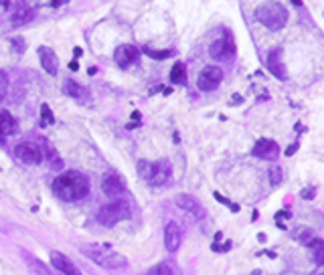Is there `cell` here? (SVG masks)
I'll return each instance as SVG.
<instances>
[{
	"mask_svg": "<svg viewBox=\"0 0 324 275\" xmlns=\"http://www.w3.org/2000/svg\"><path fill=\"white\" fill-rule=\"evenodd\" d=\"M53 192L65 202H77L89 194V180L77 170H67L53 180Z\"/></svg>",
	"mask_w": 324,
	"mask_h": 275,
	"instance_id": "obj_1",
	"label": "cell"
},
{
	"mask_svg": "<svg viewBox=\"0 0 324 275\" xmlns=\"http://www.w3.org/2000/svg\"><path fill=\"white\" fill-rule=\"evenodd\" d=\"M81 253L87 259H91L95 265H100L108 271H118V269H124L128 265V259L124 255L116 253L114 249H110L106 245H98V243L85 245V247H81Z\"/></svg>",
	"mask_w": 324,
	"mask_h": 275,
	"instance_id": "obj_2",
	"label": "cell"
},
{
	"mask_svg": "<svg viewBox=\"0 0 324 275\" xmlns=\"http://www.w3.org/2000/svg\"><path fill=\"white\" fill-rule=\"evenodd\" d=\"M136 172L146 184H150L154 188L166 186L172 178V166H170L168 160H156V162L140 160L138 166H136Z\"/></svg>",
	"mask_w": 324,
	"mask_h": 275,
	"instance_id": "obj_3",
	"label": "cell"
},
{
	"mask_svg": "<svg viewBox=\"0 0 324 275\" xmlns=\"http://www.w3.org/2000/svg\"><path fill=\"white\" fill-rule=\"evenodd\" d=\"M288 8L278 0H268L255 8V18L270 30H282L288 24Z\"/></svg>",
	"mask_w": 324,
	"mask_h": 275,
	"instance_id": "obj_4",
	"label": "cell"
},
{
	"mask_svg": "<svg viewBox=\"0 0 324 275\" xmlns=\"http://www.w3.org/2000/svg\"><path fill=\"white\" fill-rule=\"evenodd\" d=\"M128 217H130V211H128V202H124V200H114V202L102 207L98 213V221L104 227H114Z\"/></svg>",
	"mask_w": 324,
	"mask_h": 275,
	"instance_id": "obj_5",
	"label": "cell"
},
{
	"mask_svg": "<svg viewBox=\"0 0 324 275\" xmlns=\"http://www.w3.org/2000/svg\"><path fill=\"white\" fill-rule=\"evenodd\" d=\"M235 53H237V47H235V43H233L231 35H225V37L217 39V41H215V43H211V47H209V55H211V59L221 61V63L231 61V59L235 57Z\"/></svg>",
	"mask_w": 324,
	"mask_h": 275,
	"instance_id": "obj_6",
	"label": "cell"
},
{
	"mask_svg": "<svg viewBox=\"0 0 324 275\" xmlns=\"http://www.w3.org/2000/svg\"><path fill=\"white\" fill-rule=\"evenodd\" d=\"M223 81V71L221 67L217 65H209L205 67L201 73H199V79H197V87L201 91H215Z\"/></svg>",
	"mask_w": 324,
	"mask_h": 275,
	"instance_id": "obj_7",
	"label": "cell"
},
{
	"mask_svg": "<svg viewBox=\"0 0 324 275\" xmlns=\"http://www.w3.org/2000/svg\"><path fill=\"white\" fill-rule=\"evenodd\" d=\"M14 156L22 162V164H28V166H37L41 164L43 160V152L37 144L33 142H20L16 148H14Z\"/></svg>",
	"mask_w": 324,
	"mask_h": 275,
	"instance_id": "obj_8",
	"label": "cell"
},
{
	"mask_svg": "<svg viewBox=\"0 0 324 275\" xmlns=\"http://www.w3.org/2000/svg\"><path fill=\"white\" fill-rule=\"evenodd\" d=\"M102 190H104L106 196L118 198V196L126 190V184H124V180H122L116 172H106L104 178H102Z\"/></svg>",
	"mask_w": 324,
	"mask_h": 275,
	"instance_id": "obj_9",
	"label": "cell"
},
{
	"mask_svg": "<svg viewBox=\"0 0 324 275\" xmlns=\"http://www.w3.org/2000/svg\"><path fill=\"white\" fill-rule=\"evenodd\" d=\"M174 202H176V207L180 209V211H184V213H188L190 217H195V219H203L205 217V209H203V204L192 196V194H178L176 198H174Z\"/></svg>",
	"mask_w": 324,
	"mask_h": 275,
	"instance_id": "obj_10",
	"label": "cell"
},
{
	"mask_svg": "<svg viewBox=\"0 0 324 275\" xmlns=\"http://www.w3.org/2000/svg\"><path fill=\"white\" fill-rule=\"evenodd\" d=\"M278 144L274 142V140H268V138H262V140H257L255 142V146H253V150H251V154L255 156V158H264V160H276L278 158Z\"/></svg>",
	"mask_w": 324,
	"mask_h": 275,
	"instance_id": "obj_11",
	"label": "cell"
},
{
	"mask_svg": "<svg viewBox=\"0 0 324 275\" xmlns=\"http://www.w3.org/2000/svg\"><path fill=\"white\" fill-rule=\"evenodd\" d=\"M268 69H270V73H272L276 79H280V81H286V79H288V71H286L284 63H282V49H274V51L268 55Z\"/></svg>",
	"mask_w": 324,
	"mask_h": 275,
	"instance_id": "obj_12",
	"label": "cell"
},
{
	"mask_svg": "<svg viewBox=\"0 0 324 275\" xmlns=\"http://www.w3.org/2000/svg\"><path fill=\"white\" fill-rule=\"evenodd\" d=\"M138 57H140V49L134 47V45H120V47L114 51V59H116V63L122 65V67H126V65H130V63L138 61Z\"/></svg>",
	"mask_w": 324,
	"mask_h": 275,
	"instance_id": "obj_13",
	"label": "cell"
},
{
	"mask_svg": "<svg viewBox=\"0 0 324 275\" xmlns=\"http://www.w3.org/2000/svg\"><path fill=\"white\" fill-rule=\"evenodd\" d=\"M39 61L43 65V69L49 73V75H57L59 71V59L55 55V51L51 47H39Z\"/></svg>",
	"mask_w": 324,
	"mask_h": 275,
	"instance_id": "obj_14",
	"label": "cell"
},
{
	"mask_svg": "<svg viewBox=\"0 0 324 275\" xmlns=\"http://www.w3.org/2000/svg\"><path fill=\"white\" fill-rule=\"evenodd\" d=\"M51 263L55 265V269H59V273L81 275V271L77 269V265H75L67 255H63V253H59V251H53V253H51Z\"/></svg>",
	"mask_w": 324,
	"mask_h": 275,
	"instance_id": "obj_15",
	"label": "cell"
},
{
	"mask_svg": "<svg viewBox=\"0 0 324 275\" xmlns=\"http://www.w3.org/2000/svg\"><path fill=\"white\" fill-rule=\"evenodd\" d=\"M164 247L170 253H174L180 247V227L174 221H170L164 229Z\"/></svg>",
	"mask_w": 324,
	"mask_h": 275,
	"instance_id": "obj_16",
	"label": "cell"
},
{
	"mask_svg": "<svg viewBox=\"0 0 324 275\" xmlns=\"http://www.w3.org/2000/svg\"><path fill=\"white\" fill-rule=\"evenodd\" d=\"M33 16H35V12H33V8H30V6H26V4H18V6L14 8V12H12V16H10V24H12L14 28L24 26V24H28V22L33 20Z\"/></svg>",
	"mask_w": 324,
	"mask_h": 275,
	"instance_id": "obj_17",
	"label": "cell"
},
{
	"mask_svg": "<svg viewBox=\"0 0 324 275\" xmlns=\"http://www.w3.org/2000/svg\"><path fill=\"white\" fill-rule=\"evenodd\" d=\"M43 158L49 162V168L51 170H61L63 168V160L59 156V152L55 150V146L47 140H43Z\"/></svg>",
	"mask_w": 324,
	"mask_h": 275,
	"instance_id": "obj_18",
	"label": "cell"
},
{
	"mask_svg": "<svg viewBox=\"0 0 324 275\" xmlns=\"http://www.w3.org/2000/svg\"><path fill=\"white\" fill-rule=\"evenodd\" d=\"M16 120L12 118L10 112H0V138L12 136L16 132Z\"/></svg>",
	"mask_w": 324,
	"mask_h": 275,
	"instance_id": "obj_19",
	"label": "cell"
},
{
	"mask_svg": "<svg viewBox=\"0 0 324 275\" xmlns=\"http://www.w3.org/2000/svg\"><path fill=\"white\" fill-rule=\"evenodd\" d=\"M63 91H65L69 97H73V99H85V97H89V91H87L85 87H81L79 83L71 81V79H67V81H65Z\"/></svg>",
	"mask_w": 324,
	"mask_h": 275,
	"instance_id": "obj_20",
	"label": "cell"
},
{
	"mask_svg": "<svg viewBox=\"0 0 324 275\" xmlns=\"http://www.w3.org/2000/svg\"><path fill=\"white\" fill-rule=\"evenodd\" d=\"M184 79H186V69H184V65L178 61V63H174L172 69H170V81L176 83V85H180V83H184Z\"/></svg>",
	"mask_w": 324,
	"mask_h": 275,
	"instance_id": "obj_21",
	"label": "cell"
},
{
	"mask_svg": "<svg viewBox=\"0 0 324 275\" xmlns=\"http://www.w3.org/2000/svg\"><path fill=\"white\" fill-rule=\"evenodd\" d=\"M308 247H310V251H312L316 263H324V241L322 239H310Z\"/></svg>",
	"mask_w": 324,
	"mask_h": 275,
	"instance_id": "obj_22",
	"label": "cell"
},
{
	"mask_svg": "<svg viewBox=\"0 0 324 275\" xmlns=\"http://www.w3.org/2000/svg\"><path fill=\"white\" fill-rule=\"evenodd\" d=\"M26 263H28V267H30V271H35L37 275H51L49 273V269L39 261V259H35V257H30V255H26V259H24Z\"/></svg>",
	"mask_w": 324,
	"mask_h": 275,
	"instance_id": "obj_23",
	"label": "cell"
},
{
	"mask_svg": "<svg viewBox=\"0 0 324 275\" xmlns=\"http://www.w3.org/2000/svg\"><path fill=\"white\" fill-rule=\"evenodd\" d=\"M51 124H55V116H53L51 108L47 104H43L41 106V126L45 128V126H51Z\"/></svg>",
	"mask_w": 324,
	"mask_h": 275,
	"instance_id": "obj_24",
	"label": "cell"
},
{
	"mask_svg": "<svg viewBox=\"0 0 324 275\" xmlns=\"http://www.w3.org/2000/svg\"><path fill=\"white\" fill-rule=\"evenodd\" d=\"M282 180H284V170H282L278 164H274V166L270 168V182H272V186H280Z\"/></svg>",
	"mask_w": 324,
	"mask_h": 275,
	"instance_id": "obj_25",
	"label": "cell"
},
{
	"mask_svg": "<svg viewBox=\"0 0 324 275\" xmlns=\"http://www.w3.org/2000/svg\"><path fill=\"white\" fill-rule=\"evenodd\" d=\"M148 57H152V59H168V57H172V49H166V51H154V49H148V47H144L142 49Z\"/></svg>",
	"mask_w": 324,
	"mask_h": 275,
	"instance_id": "obj_26",
	"label": "cell"
},
{
	"mask_svg": "<svg viewBox=\"0 0 324 275\" xmlns=\"http://www.w3.org/2000/svg\"><path fill=\"white\" fill-rule=\"evenodd\" d=\"M146 275H174V271H172V267H170V265H166V263H158L156 267L148 269Z\"/></svg>",
	"mask_w": 324,
	"mask_h": 275,
	"instance_id": "obj_27",
	"label": "cell"
},
{
	"mask_svg": "<svg viewBox=\"0 0 324 275\" xmlns=\"http://www.w3.org/2000/svg\"><path fill=\"white\" fill-rule=\"evenodd\" d=\"M6 91H8V77H6V73H4V71H0V104L4 101Z\"/></svg>",
	"mask_w": 324,
	"mask_h": 275,
	"instance_id": "obj_28",
	"label": "cell"
},
{
	"mask_svg": "<svg viewBox=\"0 0 324 275\" xmlns=\"http://www.w3.org/2000/svg\"><path fill=\"white\" fill-rule=\"evenodd\" d=\"M215 198H217L219 202H223V204H227V207H229V209H231L233 213H237V211H239V207H237V204H233L231 200H227V198H225V196H221L219 192H215Z\"/></svg>",
	"mask_w": 324,
	"mask_h": 275,
	"instance_id": "obj_29",
	"label": "cell"
},
{
	"mask_svg": "<svg viewBox=\"0 0 324 275\" xmlns=\"http://www.w3.org/2000/svg\"><path fill=\"white\" fill-rule=\"evenodd\" d=\"M10 43H12V47L16 49V53H22V51H24V41H22V39L16 37V39H12Z\"/></svg>",
	"mask_w": 324,
	"mask_h": 275,
	"instance_id": "obj_30",
	"label": "cell"
},
{
	"mask_svg": "<svg viewBox=\"0 0 324 275\" xmlns=\"http://www.w3.org/2000/svg\"><path fill=\"white\" fill-rule=\"evenodd\" d=\"M300 196L302 198H314V186H308V188H302V192H300Z\"/></svg>",
	"mask_w": 324,
	"mask_h": 275,
	"instance_id": "obj_31",
	"label": "cell"
},
{
	"mask_svg": "<svg viewBox=\"0 0 324 275\" xmlns=\"http://www.w3.org/2000/svg\"><path fill=\"white\" fill-rule=\"evenodd\" d=\"M298 146H300V144H298V142H294V144H292V146L286 150V156H292V154H296V152H298Z\"/></svg>",
	"mask_w": 324,
	"mask_h": 275,
	"instance_id": "obj_32",
	"label": "cell"
},
{
	"mask_svg": "<svg viewBox=\"0 0 324 275\" xmlns=\"http://www.w3.org/2000/svg\"><path fill=\"white\" fill-rule=\"evenodd\" d=\"M241 101H243V97H241V95H239V93H235V95H233V99H231V101H229V106H239V104H241Z\"/></svg>",
	"mask_w": 324,
	"mask_h": 275,
	"instance_id": "obj_33",
	"label": "cell"
},
{
	"mask_svg": "<svg viewBox=\"0 0 324 275\" xmlns=\"http://www.w3.org/2000/svg\"><path fill=\"white\" fill-rule=\"evenodd\" d=\"M69 69H71V71H77V69H79V61H77V59H73V61L69 63Z\"/></svg>",
	"mask_w": 324,
	"mask_h": 275,
	"instance_id": "obj_34",
	"label": "cell"
},
{
	"mask_svg": "<svg viewBox=\"0 0 324 275\" xmlns=\"http://www.w3.org/2000/svg\"><path fill=\"white\" fill-rule=\"evenodd\" d=\"M73 55H75V59H79V57L83 55V49H79V47H75V49H73Z\"/></svg>",
	"mask_w": 324,
	"mask_h": 275,
	"instance_id": "obj_35",
	"label": "cell"
},
{
	"mask_svg": "<svg viewBox=\"0 0 324 275\" xmlns=\"http://www.w3.org/2000/svg\"><path fill=\"white\" fill-rule=\"evenodd\" d=\"M132 120H134V122H140V120H142V118H140V112H134V114H132Z\"/></svg>",
	"mask_w": 324,
	"mask_h": 275,
	"instance_id": "obj_36",
	"label": "cell"
},
{
	"mask_svg": "<svg viewBox=\"0 0 324 275\" xmlns=\"http://www.w3.org/2000/svg\"><path fill=\"white\" fill-rule=\"evenodd\" d=\"M292 2H294V4H296V6H302V4H304V2H302V0H292Z\"/></svg>",
	"mask_w": 324,
	"mask_h": 275,
	"instance_id": "obj_37",
	"label": "cell"
}]
</instances>
